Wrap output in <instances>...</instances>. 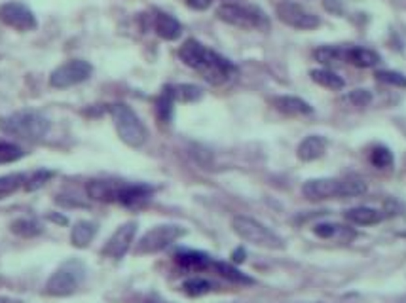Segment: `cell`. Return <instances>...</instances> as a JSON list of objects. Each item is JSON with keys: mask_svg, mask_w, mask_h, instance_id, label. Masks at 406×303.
Returning a JSON list of instances; mask_svg holds the SVG:
<instances>
[{"mask_svg": "<svg viewBox=\"0 0 406 303\" xmlns=\"http://www.w3.org/2000/svg\"><path fill=\"white\" fill-rule=\"evenodd\" d=\"M179 57L184 65L202 74V78L209 82L211 86H222L226 82H230L238 73L232 61L218 55L217 51L205 48L202 42H197L194 38L182 44L181 50H179Z\"/></svg>", "mask_w": 406, "mask_h": 303, "instance_id": "obj_1", "label": "cell"}, {"mask_svg": "<svg viewBox=\"0 0 406 303\" xmlns=\"http://www.w3.org/2000/svg\"><path fill=\"white\" fill-rule=\"evenodd\" d=\"M0 131L10 137L40 140L50 131V120L37 110H19L0 118Z\"/></svg>", "mask_w": 406, "mask_h": 303, "instance_id": "obj_2", "label": "cell"}, {"mask_svg": "<svg viewBox=\"0 0 406 303\" xmlns=\"http://www.w3.org/2000/svg\"><path fill=\"white\" fill-rule=\"evenodd\" d=\"M217 15L220 21L240 27V29H270L268 15L258 6H251V4H222L217 10Z\"/></svg>", "mask_w": 406, "mask_h": 303, "instance_id": "obj_3", "label": "cell"}, {"mask_svg": "<svg viewBox=\"0 0 406 303\" xmlns=\"http://www.w3.org/2000/svg\"><path fill=\"white\" fill-rule=\"evenodd\" d=\"M109 110L112 120H114V125H116L118 135L125 145L131 148H139V146L145 145L146 127L139 120V116L131 110V107L123 104V102H116V104H110Z\"/></svg>", "mask_w": 406, "mask_h": 303, "instance_id": "obj_4", "label": "cell"}, {"mask_svg": "<svg viewBox=\"0 0 406 303\" xmlns=\"http://www.w3.org/2000/svg\"><path fill=\"white\" fill-rule=\"evenodd\" d=\"M233 231L240 235L247 243H253L262 248H270V250H281L285 246L283 239L279 237L277 233L261 224L258 220L249 217H236L232 220Z\"/></svg>", "mask_w": 406, "mask_h": 303, "instance_id": "obj_5", "label": "cell"}, {"mask_svg": "<svg viewBox=\"0 0 406 303\" xmlns=\"http://www.w3.org/2000/svg\"><path fill=\"white\" fill-rule=\"evenodd\" d=\"M84 277H86V267L82 261H67L46 282V294L55 297L71 296L80 288Z\"/></svg>", "mask_w": 406, "mask_h": 303, "instance_id": "obj_6", "label": "cell"}, {"mask_svg": "<svg viewBox=\"0 0 406 303\" xmlns=\"http://www.w3.org/2000/svg\"><path fill=\"white\" fill-rule=\"evenodd\" d=\"M186 235V230L182 226L177 224H164L156 226L150 231H146L141 237V241L135 246V254H156L167 248V246L175 243L177 239Z\"/></svg>", "mask_w": 406, "mask_h": 303, "instance_id": "obj_7", "label": "cell"}, {"mask_svg": "<svg viewBox=\"0 0 406 303\" xmlns=\"http://www.w3.org/2000/svg\"><path fill=\"white\" fill-rule=\"evenodd\" d=\"M94 73V66L89 65L84 59H71L63 65H59L50 76V84L58 89H67V87L78 86L86 82Z\"/></svg>", "mask_w": 406, "mask_h": 303, "instance_id": "obj_8", "label": "cell"}, {"mask_svg": "<svg viewBox=\"0 0 406 303\" xmlns=\"http://www.w3.org/2000/svg\"><path fill=\"white\" fill-rule=\"evenodd\" d=\"M277 17L279 21H283L285 25H289L292 29L300 30H310L319 27L321 19L312 12H308L302 4L292 2V0H283L277 4Z\"/></svg>", "mask_w": 406, "mask_h": 303, "instance_id": "obj_9", "label": "cell"}, {"mask_svg": "<svg viewBox=\"0 0 406 303\" xmlns=\"http://www.w3.org/2000/svg\"><path fill=\"white\" fill-rule=\"evenodd\" d=\"M0 21L15 30H33L37 29V17L29 8L21 2H6L0 6Z\"/></svg>", "mask_w": 406, "mask_h": 303, "instance_id": "obj_10", "label": "cell"}, {"mask_svg": "<svg viewBox=\"0 0 406 303\" xmlns=\"http://www.w3.org/2000/svg\"><path fill=\"white\" fill-rule=\"evenodd\" d=\"M135 233H137V222H125L123 226H120L107 241V245L103 248V256L112 258V260L123 258L125 252L130 250L131 243L135 239Z\"/></svg>", "mask_w": 406, "mask_h": 303, "instance_id": "obj_11", "label": "cell"}, {"mask_svg": "<svg viewBox=\"0 0 406 303\" xmlns=\"http://www.w3.org/2000/svg\"><path fill=\"white\" fill-rule=\"evenodd\" d=\"M342 181L338 178H313L302 186V194L310 201H325V199H340Z\"/></svg>", "mask_w": 406, "mask_h": 303, "instance_id": "obj_12", "label": "cell"}, {"mask_svg": "<svg viewBox=\"0 0 406 303\" xmlns=\"http://www.w3.org/2000/svg\"><path fill=\"white\" fill-rule=\"evenodd\" d=\"M154 188L148 184H125L123 182L118 203L123 205L125 209H143L152 199Z\"/></svg>", "mask_w": 406, "mask_h": 303, "instance_id": "obj_13", "label": "cell"}, {"mask_svg": "<svg viewBox=\"0 0 406 303\" xmlns=\"http://www.w3.org/2000/svg\"><path fill=\"white\" fill-rule=\"evenodd\" d=\"M175 261L181 267L182 271L188 273H200V271H207L213 269V258L209 254L202 252V250H181L175 254Z\"/></svg>", "mask_w": 406, "mask_h": 303, "instance_id": "obj_14", "label": "cell"}, {"mask_svg": "<svg viewBox=\"0 0 406 303\" xmlns=\"http://www.w3.org/2000/svg\"><path fill=\"white\" fill-rule=\"evenodd\" d=\"M123 182L118 181H89L86 186L87 197L101 203H118V195Z\"/></svg>", "mask_w": 406, "mask_h": 303, "instance_id": "obj_15", "label": "cell"}, {"mask_svg": "<svg viewBox=\"0 0 406 303\" xmlns=\"http://www.w3.org/2000/svg\"><path fill=\"white\" fill-rule=\"evenodd\" d=\"M346 61L359 68H372L382 61V57L374 50L353 46V48H346Z\"/></svg>", "mask_w": 406, "mask_h": 303, "instance_id": "obj_16", "label": "cell"}, {"mask_svg": "<svg viewBox=\"0 0 406 303\" xmlns=\"http://www.w3.org/2000/svg\"><path fill=\"white\" fill-rule=\"evenodd\" d=\"M326 150V138L321 137V135H310L306 137L300 146H298V158L302 161H315L319 159Z\"/></svg>", "mask_w": 406, "mask_h": 303, "instance_id": "obj_17", "label": "cell"}, {"mask_svg": "<svg viewBox=\"0 0 406 303\" xmlns=\"http://www.w3.org/2000/svg\"><path fill=\"white\" fill-rule=\"evenodd\" d=\"M154 29L158 33V37L164 38V40H169V42H173L177 38L182 35V25L177 19H175L173 15L169 14H160L156 15V19H154Z\"/></svg>", "mask_w": 406, "mask_h": 303, "instance_id": "obj_18", "label": "cell"}, {"mask_svg": "<svg viewBox=\"0 0 406 303\" xmlns=\"http://www.w3.org/2000/svg\"><path fill=\"white\" fill-rule=\"evenodd\" d=\"M313 233L321 239H334V241H342V243H348L355 237V231L348 230L346 226L333 224V222L315 224L313 226Z\"/></svg>", "mask_w": 406, "mask_h": 303, "instance_id": "obj_19", "label": "cell"}, {"mask_svg": "<svg viewBox=\"0 0 406 303\" xmlns=\"http://www.w3.org/2000/svg\"><path fill=\"white\" fill-rule=\"evenodd\" d=\"M274 107H276L279 112L289 116H308L312 114L313 109L302 99L298 97H276L274 99Z\"/></svg>", "mask_w": 406, "mask_h": 303, "instance_id": "obj_20", "label": "cell"}, {"mask_svg": "<svg viewBox=\"0 0 406 303\" xmlns=\"http://www.w3.org/2000/svg\"><path fill=\"white\" fill-rule=\"evenodd\" d=\"M97 224L95 222H89V220H80V222H76L71 231V241H73L74 246H78V248H86L94 237L97 235Z\"/></svg>", "mask_w": 406, "mask_h": 303, "instance_id": "obj_21", "label": "cell"}, {"mask_svg": "<svg viewBox=\"0 0 406 303\" xmlns=\"http://www.w3.org/2000/svg\"><path fill=\"white\" fill-rule=\"evenodd\" d=\"M346 218L357 226H374L384 220V214L372 207H355V209H349L346 212Z\"/></svg>", "mask_w": 406, "mask_h": 303, "instance_id": "obj_22", "label": "cell"}, {"mask_svg": "<svg viewBox=\"0 0 406 303\" xmlns=\"http://www.w3.org/2000/svg\"><path fill=\"white\" fill-rule=\"evenodd\" d=\"M310 76H312L313 82H317L319 86L326 87V89H333V91H340L346 86L344 78L333 73L330 68H317V71H312Z\"/></svg>", "mask_w": 406, "mask_h": 303, "instance_id": "obj_23", "label": "cell"}, {"mask_svg": "<svg viewBox=\"0 0 406 303\" xmlns=\"http://www.w3.org/2000/svg\"><path fill=\"white\" fill-rule=\"evenodd\" d=\"M173 104H175V93H173V86L164 87V91L158 97L156 101V112H158V118L160 122L169 123L171 118H173Z\"/></svg>", "mask_w": 406, "mask_h": 303, "instance_id": "obj_24", "label": "cell"}, {"mask_svg": "<svg viewBox=\"0 0 406 303\" xmlns=\"http://www.w3.org/2000/svg\"><path fill=\"white\" fill-rule=\"evenodd\" d=\"M213 269L217 271L220 277H224L230 282H236V284H253V279L251 277H247L245 273H241L238 267L230 266V264H226V261H213Z\"/></svg>", "mask_w": 406, "mask_h": 303, "instance_id": "obj_25", "label": "cell"}, {"mask_svg": "<svg viewBox=\"0 0 406 303\" xmlns=\"http://www.w3.org/2000/svg\"><path fill=\"white\" fill-rule=\"evenodd\" d=\"M313 55H315V59L319 61L321 65H326V66L340 65L342 61H346V50H342V48H334V46H323V48H317Z\"/></svg>", "mask_w": 406, "mask_h": 303, "instance_id": "obj_26", "label": "cell"}, {"mask_svg": "<svg viewBox=\"0 0 406 303\" xmlns=\"http://www.w3.org/2000/svg\"><path fill=\"white\" fill-rule=\"evenodd\" d=\"M213 288H215V284L207 281V279H202V277H192V279H186V281L182 282V292L192 297L205 296Z\"/></svg>", "mask_w": 406, "mask_h": 303, "instance_id": "obj_27", "label": "cell"}, {"mask_svg": "<svg viewBox=\"0 0 406 303\" xmlns=\"http://www.w3.org/2000/svg\"><path fill=\"white\" fill-rule=\"evenodd\" d=\"M340 197H359V195L367 194V182L359 176H348V178H340Z\"/></svg>", "mask_w": 406, "mask_h": 303, "instance_id": "obj_28", "label": "cell"}, {"mask_svg": "<svg viewBox=\"0 0 406 303\" xmlns=\"http://www.w3.org/2000/svg\"><path fill=\"white\" fill-rule=\"evenodd\" d=\"M25 174H4V176H0V199H6L12 194H15L17 190L25 186Z\"/></svg>", "mask_w": 406, "mask_h": 303, "instance_id": "obj_29", "label": "cell"}, {"mask_svg": "<svg viewBox=\"0 0 406 303\" xmlns=\"http://www.w3.org/2000/svg\"><path fill=\"white\" fill-rule=\"evenodd\" d=\"M12 231L15 235H21V237H35L42 231V226L33 218H19V220L12 222Z\"/></svg>", "mask_w": 406, "mask_h": 303, "instance_id": "obj_30", "label": "cell"}, {"mask_svg": "<svg viewBox=\"0 0 406 303\" xmlns=\"http://www.w3.org/2000/svg\"><path fill=\"white\" fill-rule=\"evenodd\" d=\"M175 101L181 102H196L203 97L202 87L192 86V84H182V86H173Z\"/></svg>", "mask_w": 406, "mask_h": 303, "instance_id": "obj_31", "label": "cell"}, {"mask_svg": "<svg viewBox=\"0 0 406 303\" xmlns=\"http://www.w3.org/2000/svg\"><path fill=\"white\" fill-rule=\"evenodd\" d=\"M370 163L378 169H389L393 165V154L385 146H376L370 152Z\"/></svg>", "mask_w": 406, "mask_h": 303, "instance_id": "obj_32", "label": "cell"}, {"mask_svg": "<svg viewBox=\"0 0 406 303\" xmlns=\"http://www.w3.org/2000/svg\"><path fill=\"white\" fill-rule=\"evenodd\" d=\"M51 176H53V173L51 171H46V169H40V171H37V173H33L25 181V190L27 192H37V190L44 188L48 182L51 181Z\"/></svg>", "mask_w": 406, "mask_h": 303, "instance_id": "obj_33", "label": "cell"}, {"mask_svg": "<svg viewBox=\"0 0 406 303\" xmlns=\"http://www.w3.org/2000/svg\"><path fill=\"white\" fill-rule=\"evenodd\" d=\"M25 152L19 146L12 145V143H0V165L4 163H14L17 159L23 158Z\"/></svg>", "mask_w": 406, "mask_h": 303, "instance_id": "obj_34", "label": "cell"}, {"mask_svg": "<svg viewBox=\"0 0 406 303\" xmlns=\"http://www.w3.org/2000/svg\"><path fill=\"white\" fill-rule=\"evenodd\" d=\"M376 80L382 82V84H387V86L395 87H406V76L400 73H395V71H378Z\"/></svg>", "mask_w": 406, "mask_h": 303, "instance_id": "obj_35", "label": "cell"}, {"mask_svg": "<svg viewBox=\"0 0 406 303\" xmlns=\"http://www.w3.org/2000/svg\"><path fill=\"white\" fill-rule=\"evenodd\" d=\"M344 101L353 104V107H367L372 101V95H370L369 89H353L344 97Z\"/></svg>", "mask_w": 406, "mask_h": 303, "instance_id": "obj_36", "label": "cell"}, {"mask_svg": "<svg viewBox=\"0 0 406 303\" xmlns=\"http://www.w3.org/2000/svg\"><path fill=\"white\" fill-rule=\"evenodd\" d=\"M323 6L326 12H330L334 15L344 14V2L342 0H323Z\"/></svg>", "mask_w": 406, "mask_h": 303, "instance_id": "obj_37", "label": "cell"}, {"mask_svg": "<svg viewBox=\"0 0 406 303\" xmlns=\"http://www.w3.org/2000/svg\"><path fill=\"white\" fill-rule=\"evenodd\" d=\"M211 2L213 0H186V4H188L192 10H207L211 6Z\"/></svg>", "mask_w": 406, "mask_h": 303, "instance_id": "obj_38", "label": "cell"}, {"mask_svg": "<svg viewBox=\"0 0 406 303\" xmlns=\"http://www.w3.org/2000/svg\"><path fill=\"white\" fill-rule=\"evenodd\" d=\"M245 256H247L245 248L240 246V248H236V250L232 252V261L233 264H243V261H245Z\"/></svg>", "mask_w": 406, "mask_h": 303, "instance_id": "obj_39", "label": "cell"}, {"mask_svg": "<svg viewBox=\"0 0 406 303\" xmlns=\"http://www.w3.org/2000/svg\"><path fill=\"white\" fill-rule=\"evenodd\" d=\"M50 220H53V222H58V224H67V218L65 217H55V214H50Z\"/></svg>", "mask_w": 406, "mask_h": 303, "instance_id": "obj_40", "label": "cell"}, {"mask_svg": "<svg viewBox=\"0 0 406 303\" xmlns=\"http://www.w3.org/2000/svg\"><path fill=\"white\" fill-rule=\"evenodd\" d=\"M0 303H8L6 297H0Z\"/></svg>", "mask_w": 406, "mask_h": 303, "instance_id": "obj_41", "label": "cell"}, {"mask_svg": "<svg viewBox=\"0 0 406 303\" xmlns=\"http://www.w3.org/2000/svg\"><path fill=\"white\" fill-rule=\"evenodd\" d=\"M145 303H167V302H145Z\"/></svg>", "mask_w": 406, "mask_h": 303, "instance_id": "obj_42", "label": "cell"}]
</instances>
